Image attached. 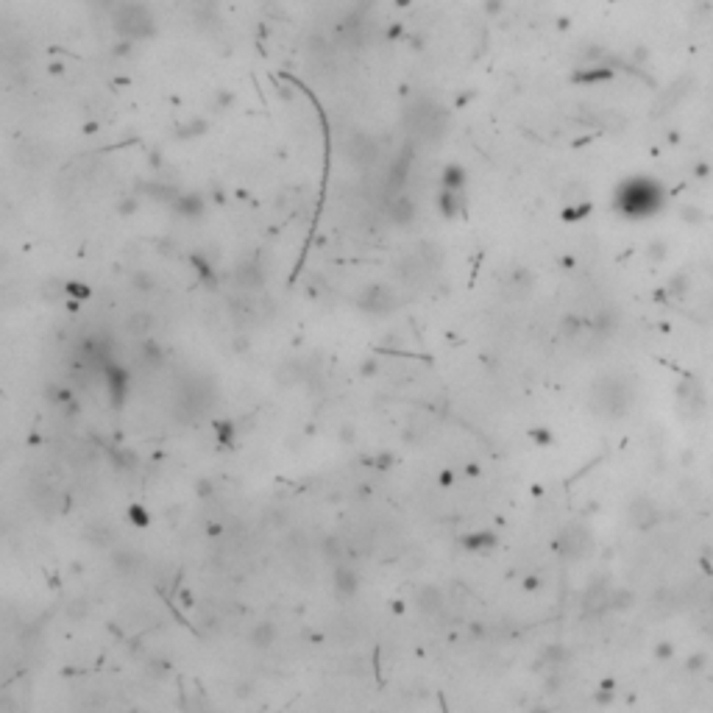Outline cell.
Here are the masks:
<instances>
[{
    "label": "cell",
    "instance_id": "obj_1",
    "mask_svg": "<svg viewBox=\"0 0 713 713\" xmlns=\"http://www.w3.org/2000/svg\"><path fill=\"white\" fill-rule=\"evenodd\" d=\"M618 206L624 209L627 215H636V218L652 215L655 209L660 206V187L655 182H649V179L627 182L618 190Z\"/></svg>",
    "mask_w": 713,
    "mask_h": 713
},
{
    "label": "cell",
    "instance_id": "obj_2",
    "mask_svg": "<svg viewBox=\"0 0 713 713\" xmlns=\"http://www.w3.org/2000/svg\"><path fill=\"white\" fill-rule=\"evenodd\" d=\"M114 31L125 39H148L156 31V20L148 6L142 3H120L114 6Z\"/></svg>",
    "mask_w": 713,
    "mask_h": 713
},
{
    "label": "cell",
    "instance_id": "obj_3",
    "mask_svg": "<svg viewBox=\"0 0 713 713\" xmlns=\"http://www.w3.org/2000/svg\"><path fill=\"white\" fill-rule=\"evenodd\" d=\"M407 125H410V132H412L418 140L438 142V140L443 137V132H446V125H449V117H446V112H443L438 103L421 101L418 106L410 109Z\"/></svg>",
    "mask_w": 713,
    "mask_h": 713
},
{
    "label": "cell",
    "instance_id": "obj_4",
    "mask_svg": "<svg viewBox=\"0 0 713 713\" xmlns=\"http://www.w3.org/2000/svg\"><path fill=\"white\" fill-rule=\"evenodd\" d=\"M343 156H346V162H349L351 167L368 171V167H373L376 162L382 159V148H379V142H376L371 134H365V132H351V134L346 137V142H343Z\"/></svg>",
    "mask_w": 713,
    "mask_h": 713
},
{
    "label": "cell",
    "instance_id": "obj_5",
    "mask_svg": "<svg viewBox=\"0 0 713 713\" xmlns=\"http://www.w3.org/2000/svg\"><path fill=\"white\" fill-rule=\"evenodd\" d=\"M594 401L602 412L621 415L627 407H630V388H627L618 376H605V379L597 382V388H594Z\"/></svg>",
    "mask_w": 713,
    "mask_h": 713
},
{
    "label": "cell",
    "instance_id": "obj_6",
    "mask_svg": "<svg viewBox=\"0 0 713 713\" xmlns=\"http://www.w3.org/2000/svg\"><path fill=\"white\" fill-rule=\"evenodd\" d=\"M360 310H365L368 315H390L396 307H399V299L396 292L385 284H371L362 290V296L357 299Z\"/></svg>",
    "mask_w": 713,
    "mask_h": 713
},
{
    "label": "cell",
    "instance_id": "obj_7",
    "mask_svg": "<svg viewBox=\"0 0 713 713\" xmlns=\"http://www.w3.org/2000/svg\"><path fill=\"white\" fill-rule=\"evenodd\" d=\"M588 547H591V535L582 527H568L560 535V552L568 558H579L582 552H588Z\"/></svg>",
    "mask_w": 713,
    "mask_h": 713
},
{
    "label": "cell",
    "instance_id": "obj_8",
    "mask_svg": "<svg viewBox=\"0 0 713 713\" xmlns=\"http://www.w3.org/2000/svg\"><path fill=\"white\" fill-rule=\"evenodd\" d=\"M234 279L242 290H260L262 282H265V273L257 262H240L237 271H234Z\"/></svg>",
    "mask_w": 713,
    "mask_h": 713
},
{
    "label": "cell",
    "instance_id": "obj_9",
    "mask_svg": "<svg viewBox=\"0 0 713 713\" xmlns=\"http://www.w3.org/2000/svg\"><path fill=\"white\" fill-rule=\"evenodd\" d=\"M388 215H390V221H393L396 226H410V223L415 221V203H412L410 198L399 195V198H393V201H390V206H388Z\"/></svg>",
    "mask_w": 713,
    "mask_h": 713
},
{
    "label": "cell",
    "instance_id": "obj_10",
    "mask_svg": "<svg viewBox=\"0 0 713 713\" xmlns=\"http://www.w3.org/2000/svg\"><path fill=\"white\" fill-rule=\"evenodd\" d=\"M630 521H633L638 529L652 527V524L658 521V510H655V505H652V501H647V499H636V501H633V508H630Z\"/></svg>",
    "mask_w": 713,
    "mask_h": 713
},
{
    "label": "cell",
    "instance_id": "obj_11",
    "mask_svg": "<svg viewBox=\"0 0 713 713\" xmlns=\"http://www.w3.org/2000/svg\"><path fill=\"white\" fill-rule=\"evenodd\" d=\"M418 608H421L427 616H435V613H440L443 610V591L440 588H435V585H424L421 591H418Z\"/></svg>",
    "mask_w": 713,
    "mask_h": 713
},
{
    "label": "cell",
    "instance_id": "obj_12",
    "mask_svg": "<svg viewBox=\"0 0 713 713\" xmlns=\"http://www.w3.org/2000/svg\"><path fill=\"white\" fill-rule=\"evenodd\" d=\"M112 563H114V568L123 571V574H134V571H140V566H142V555L123 549V552H114V555H112Z\"/></svg>",
    "mask_w": 713,
    "mask_h": 713
},
{
    "label": "cell",
    "instance_id": "obj_13",
    "mask_svg": "<svg viewBox=\"0 0 713 713\" xmlns=\"http://www.w3.org/2000/svg\"><path fill=\"white\" fill-rule=\"evenodd\" d=\"M415 254H418V260H421L429 271H438L440 265H443V251H440V245H435V242H421L415 248Z\"/></svg>",
    "mask_w": 713,
    "mask_h": 713
},
{
    "label": "cell",
    "instance_id": "obj_14",
    "mask_svg": "<svg viewBox=\"0 0 713 713\" xmlns=\"http://www.w3.org/2000/svg\"><path fill=\"white\" fill-rule=\"evenodd\" d=\"M334 591L343 594V597H351L357 591V574L351 568L340 566L338 571H334Z\"/></svg>",
    "mask_w": 713,
    "mask_h": 713
},
{
    "label": "cell",
    "instance_id": "obj_15",
    "mask_svg": "<svg viewBox=\"0 0 713 713\" xmlns=\"http://www.w3.org/2000/svg\"><path fill=\"white\" fill-rule=\"evenodd\" d=\"M251 644H254L257 649H265V647H271L273 644V638H276V630H273V624H268V621H262V624H257L254 630H251Z\"/></svg>",
    "mask_w": 713,
    "mask_h": 713
},
{
    "label": "cell",
    "instance_id": "obj_16",
    "mask_svg": "<svg viewBox=\"0 0 713 713\" xmlns=\"http://www.w3.org/2000/svg\"><path fill=\"white\" fill-rule=\"evenodd\" d=\"M31 499L36 501V508H39V510H45V513H51V510L56 508V501H59L56 493H53L48 485H36V488L31 490Z\"/></svg>",
    "mask_w": 713,
    "mask_h": 713
},
{
    "label": "cell",
    "instance_id": "obj_17",
    "mask_svg": "<svg viewBox=\"0 0 713 713\" xmlns=\"http://www.w3.org/2000/svg\"><path fill=\"white\" fill-rule=\"evenodd\" d=\"M153 315H148V312H134L132 318H129V332H134V334H148L151 329H153Z\"/></svg>",
    "mask_w": 713,
    "mask_h": 713
},
{
    "label": "cell",
    "instance_id": "obj_18",
    "mask_svg": "<svg viewBox=\"0 0 713 713\" xmlns=\"http://www.w3.org/2000/svg\"><path fill=\"white\" fill-rule=\"evenodd\" d=\"M109 535H112V529H109V527H101V524H92V527H87V538H90L92 543H98V547H106V543L112 540Z\"/></svg>",
    "mask_w": 713,
    "mask_h": 713
},
{
    "label": "cell",
    "instance_id": "obj_19",
    "mask_svg": "<svg viewBox=\"0 0 713 713\" xmlns=\"http://www.w3.org/2000/svg\"><path fill=\"white\" fill-rule=\"evenodd\" d=\"M132 282H134V284H137V287H140L142 292L153 290V279H151L148 273H142V271H140V273H134V279H132Z\"/></svg>",
    "mask_w": 713,
    "mask_h": 713
},
{
    "label": "cell",
    "instance_id": "obj_20",
    "mask_svg": "<svg viewBox=\"0 0 713 713\" xmlns=\"http://www.w3.org/2000/svg\"><path fill=\"white\" fill-rule=\"evenodd\" d=\"M98 3H114V0H98Z\"/></svg>",
    "mask_w": 713,
    "mask_h": 713
}]
</instances>
